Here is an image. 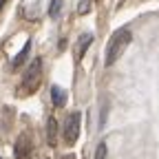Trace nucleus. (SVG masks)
Segmentation results:
<instances>
[{
	"mask_svg": "<svg viewBox=\"0 0 159 159\" xmlns=\"http://www.w3.org/2000/svg\"><path fill=\"white\" fill-rule=\"evenodd\" d=\"M95 159H106V144H97V150H95Z\"/></svg>",
	"mask_w": 159,
	"mask_h": 159,
	"instance_id": "obj_10",
	"label": "nucleus"
},
{
	"mask_svg": "<svg viewBox=\"0 0 159 159\" xmlns=\"http://www.w3.org/2000/svg\"><path fill=\"white\" fill-rule=\"evenodd\" d=\"M91 2H93V0H82V5L77 7V13H82V16H84V13L91 9Z\"/></svg>",
	"mask_w": 159,
	"mask_h": 159,
	"instance_id": "obj_11",
	"label": "nucleus"
},
{
	"mask_svg": "<svg viewBox=\"0 0 159 159\" xmlns=\"http://www.w3.org/2000/svg\"><path fill=\"white\" fill-rule=\"evenodd\" d=\"M80 119H82V115H80L77 111L71 113L66 117V126H64V142L71 146L77 142V137H80Z\"/></svg>",
	"mask_w": 159,
	"mask_h": 159,
	"instance_id": "obj_3",
	"label": "nucleus"
},
{
	"mask_svg": "<svg viewBox=\"0 0 159 159\" xmlns=\"http://www.w3.org/2000/svg\"><path fill=\"white\" fill-rule=\"evenodd\" d=\"M91 42H93V33L80 35L77 44H75V57H77V60H82V57H84V53H86V49L91 47Z\"/></svg>",
	"mask_w": 159,
	"mask_h": 159,
	"instance_id": "obj_5",
	"label": "nucleus"
},
{
	"mask_svg": "<svg viewBox=\"0 0 159 159\" xmlns=\"http://www.w3.org/2000/svg\"><path fill=\"white\" fill-rule=\"evenodd\" d=\"M33 152V146H31V137L29 135H22L16 144V159H27L29 155Z\"/></svg>",
	"mask_w": 159,
	"mask_h": 159,
	"instance_id": "obj_4",
	"label": "nucleus"
},
{
	"mask_svg": "<svg viewBox=\"0 0 159 159\" xmlns=\"http://www.w3.org/2000/svg\"><path fill=\"white\" fill-rule=\"evenodd\" d=\"M130 40H133V33L128 29H119V31L113 33L111 42H108V49H106V64L108 66L119 60V55L124 53V49L130 44Z\"/></svg>",
	"mask_w": 159,
	"mask_h": 159,
	"instance_id": "obj_1",
	"label": "nucleus"
},
{
	"mask_svg": "<svg viewBox=\"0 0 159 159\" xmlns=\"http://www.w3.org/2000/svg\"><path fill=\"white\" fill-rule=\"evenodd\" d=\"M60 9H62V0H51L49 16H51V18H57V16H60Z\"/></svg>",
	"mask_w": 159,
	"mask_h": 159,
	"instance_id": "obj_9",
	"label": "nucleus"
},
{
	"mask_svg": "<svg viewBox=\"0 0 159 159\" xmlns=\"http://www.w3.org/2000/svg\"><path fill=\"white\" fill-rule=\"evenodd\" d=\"M40 75H42V57H35L33 62L27 66L25 77H22V93H33L38 82H40Z\"/></svg>",
	"mask_w": 159,
	"mask_h": 159,
	"instance_id": "obj_2",
	"label": "nucleus"
},
{
	"mask_svg": "<svg viewBox=\"0 0 159 159\" xmlns=\"http://www.w3.org/2000/svg\"><path fill=\"white\" fill-rule=\"evenodd\" d=\"M51 99H53L55 106H64V104H66V93H64V89L51 86Z\"/></svg>",
	"mask_w": 159,
	"mask_h": 159,
	"instance_id": "obj_8",
	"label": "nucleus"
},
{
	"mask_svg": "<svg viewBox=\"0 0 159 159\" xmlns=\"http://www.w3.org/2000/svg\"><path fill=\"white\" fill-rule=\"evenodd\" d=\"M55 135H57V119L49 117V122H47V142H49V146H55Z\"/></svg>",
	"mask_w": 159,
	"mask_h": 159,
	"instance_id": "obj_7",
	"label": "nucleus"
},
{
	"mask_svg": "<svg viewBox=\"0 0 159 159\" xmlns=\"http://www.w3.org/2000/svg\"><path fill=\"white\" fill-rule=\"evenodd\" d=\"M29 51H31V40H27V42H25V47H22V51H20V53L13 57V62H11V69H13V71H18V69H20V64H22L25 60H27Z\"/></svg>",
	"mask_w": 159,
	"mask_h": 159,
	"instance_id": "obj_6",
	"label": "nucleus"
},
{
	"mask_svg": "<svg viewBox=\"0 0 159 159\" xmlns=\"http://www.w3.org/2000/svg\"><path fill=\"white\" fill-rule=\"evenodd\" d=\"M5 2H7V0H0V11H2V7H5Z\"/></svg>",
	"mask_w": 159,
	"mask_h": 159,
	"instance_id": "obj_12",
	"label": "nucleus"
}]
</instances>
